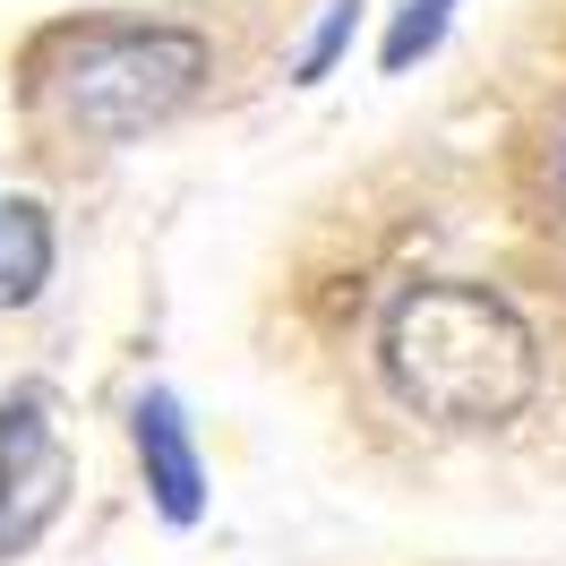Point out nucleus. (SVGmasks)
Returning a JSON list of instances; mask_svg holds the SVG:
<instances>
[{"instance_id": "nucleus-3", "label": "nucleus", "mask_w": 566, "mask_h": 566, "mask_svg": "<svg viewBox=\"0 0 566 566\" xmlns=\"http://www.w3.org/2000/svg\"><path fill=\"white\" fill-rule=\"evenodd\" d=\"M70 481L77 472H70V447H61V421H52V395L9 387L0 395V566L27 558L61 524Z\"/></svg>"}, {"instance_id": "nucleus-7", "label": "nucleus", "mask_w": 566, "mask_h": 566, "mask_svg": "<svg viewBox=\"0 0 566 566\" xmlns=\"http://www.w3.org/2000/svg\"><path fill=\"white\" fill-rule=\"evenodd\" d=\"M353 18H360V0H326V18H318V35H310V52H301V86H318L326 70H335V52L353 43Z\"/></svg>"}, {"instance_id": "nucleus-4", "label": "nucleus", "mask_w": 566, "mask_h": 566, "mask_svg": "<svg viewBox=\"0 0 566 566\" xmlns=\"http://www.w3.org/2000/svg\"><path fill=\"white\" fill-rule=\"evenodd\" d=\"M129 447H138V472L155 490V506H164V524H198L207 515V463H198V438H189V421H180V403L164 387L138 395Z\"/></svg>"}, {"instance_id": "nucleus-1", "label": "nucleus", "mask_w": 566, "mask_h": 566, "mask_svg": "<svg viewBox=\"0 0 566 566\" xmlns=\"http://www.w3.org/2000/svg\"><path fill=\"white\" fill-rule=\"evenodd\" d=\"M378 369L429 429H506L541 395V335L497 283L421 275L378 318Z\"/></svg>"}, {"instance_id": "nucleus-2", "label": "nucleus", "mask_w": 566, "mask_h": 566, "mask_svg": "<svg viewBox=\"0 0 566 566\" xmlns=\"http://www.w3.org/2000/svg\"><path fill=\"white\" fill-rule=\"evenodd\" d=\"M207 86V35L198 27H155V18H104L61 35V70H52V104L86 138H146L164 129L189 95Z\"/></svg>"}, {"instance_id": "nucleus-6", "label": "nucleus", "mask_w": 566, "mask_h": 566, "mask_svg": "<svg viewBox=\"0 0 566 566\" xmlns=\"http://www.w3.org/2000/svg\"><path fill=\"white\" fill-rule=\"evenodd\" d=\"M447 9H455V0H403V18H395L387 52H378V61H387V77H403L412 61H429V52H438V35H447Z\"/></svg>"}, {"instance_id": "nucleus-8", "label": "nucleus", "mask_w": 566, "mask_h": 566, "mask_svg": "<svg viewBox=\"0 0 566 566\" xmlns=\"http://www.w3.org/2000/svg\"><path fill=\"white\" fill-rule=\"evenodd\" d=\"M558 223H566V146H558Z\"/></svg>"}, {"instance_id": "nucleus-5", "label": "nucleus", "mask_w": 566, "mask_h": 566, "mask_svg": "<svg viewBox=\"0 0 566 566\" xmlns=\"http://www.w3.org/2000/svg\"><path fill=\"white\" fill-rule=\"evenodd\" d=\"M52 283V214L35 198H0V318Z\"/></svg>"}]
</instances>
